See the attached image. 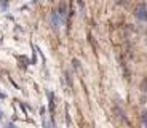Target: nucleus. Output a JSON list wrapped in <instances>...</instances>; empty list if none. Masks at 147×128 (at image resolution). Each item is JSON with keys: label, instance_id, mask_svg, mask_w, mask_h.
Segmentation results:
<instances>
[{"label": "nucleus", "instance_id": "obj_2", "mask_svg": "<svg viewBox=\"0 0 147 128\" xmlns=\"http://www.w3.org/2000/svg\"><path fill=\"white\" fill-rule=\"evenodd\" d=\"M142 122H144V125H146V128H147V110L142 112Z\"/></svg>", "mask_w": 147, "mask_h": 128}, {"label": "nucleus", "instance_id": "obj_5", "mask_svg": "<svg viewBox=\"0 0 147 128\" xmlns=\"http://www.w3.org/2000/svg\"><path fill=\"white\" fill-rule=\"evenodd\" d=\"M0 119H3V112L2 110H0Z\"/></svg>", "mask_w": 147, "mask_h": 128}, {"label": "nucleus", "instance_id": "obj_1", "mask_svg": "<svg viewBox=\"0 0 147 128\" xmlns=\"http://www.w3.org/2000/svg\"><path fill=\"white\" fill-rule=\"evenodd\" d=\"M134 15H136V18L141 19V21H147V7L146 5H138Z\"/></svg>", "mask_w": 147, "mask_h": 128}, {"label": "nucleus", "instance_id": "obj_3", "mask_svg": "<svg viewBox=\"0 0 147 128\" xmlns=\"http://www.w3.org/2000/svg\"><path fill=\"white\" fill-rule=\"evenodd\" d=\"M5 128H16V127H15V125H13V123H11V122H8V123L5 125Z\"/></svg>", "mask_w": 147, "mask_h": 128}, {"label": "nucleus", "instance_id": "obj_4", "mask_svg": "<svg viewBox=\"0 0 147 128\" xmlns=\"http://www.w3.org/2000/svg\"><path fill=\"white\" fill-rule=\"evenodd\" d=\"M43 123H45V128H51V123H50V122H47V120H45Z\"/></svg>", "mask_w": 147, "mask_h": 128}]
</instances>
